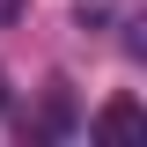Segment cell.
Wrapping results in <instances>:
<instances>
[{"mask_svg":"<svg viewBox=\"0 0 147 147\" xmlns=\"http://www.w3.org/2000/svg\"><path fill=\"white\" fill-rule=\"evenodd\" d=\"M140 132H147V118H140V103H132V96H118V103L96 118V140H140Z\"/></svg>","mask_w":147,"mask_h":147,"instance_id":"6da1fadb","label":"cell"},{"mask_svg":"<svg viewBox=\"0 0 147 147\" xmlns=\"http://www.w3.org/2000/svg\"><path fill=\"white\" fill-rule=\"evenodd\" d=\"M7 22H22V0H0V30H7Z\"/></svg>","mask_w":147,"mask_h":147,"instance_id":"7a4b0ae2","label":"cell"},{"mask_svg":"<svg viewBox=\"0 0 147 147\" xmlns=\"http://www.w3.org/2000/svg\"><path fill=\"white\" fill-rule=\"evenodd\" d=\"M0 110H7V74H0Z\"/></svg>","mask_w":147,"mask_h":147,"instance_id":"3957f363","label":"cell"}]
</instances>
